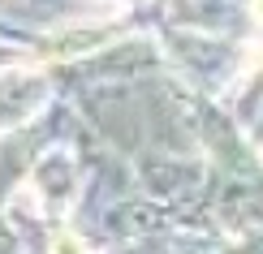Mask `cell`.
<instances>
[{
	"mask_svg": "<svg viewBox=\"0 0 263 254\" xmlns=\"http://www.w3.org/2000/svg\"><path fill=\"white\" fill-rule=\"evenodd\" d=\"M13 86H17V91H30V86H43V82H39V73L26 65V69H13V73H9V82L0 78V99H5L9 91H13ZM26 116H30V112H26L22 104H0V129L17 125V121H26Z\"/></svg>",
	"mask_w": 263,
	"mask_h": 254,
	"instance_id": "1",
	"label": "cell"
},
{
	"mask_svg": "<svg viewBox=\"0 0 263 254\" xmlns=\"http://www.w3.org/2000/svg\"><path fill=\"white\" fill-rule=\"evenodd\" d=\"M52 254H91V250H86L82 241L73 237L69 228H65V233H57V237H52Z\"/></svg>",
	"mask_w": 263,
	"mask_h": 254,
	"instance_id": "2",
	"label": "cell"
}]
</instances>
